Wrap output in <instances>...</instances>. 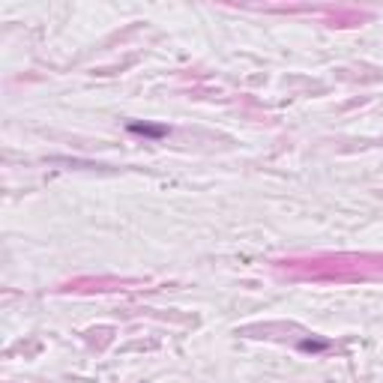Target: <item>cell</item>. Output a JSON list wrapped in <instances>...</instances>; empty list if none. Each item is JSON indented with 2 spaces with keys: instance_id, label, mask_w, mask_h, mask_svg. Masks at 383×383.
Masks as SVG:
<instances>
[{
  "instance_id": "cell-1",
  "label": "cell",
  "mask_w": 383,
  "mask_h": 383,
  "mask_svg": "<svg viewBox=\"0 0 383 383\" xmlns=\"http://www.w3.org/2000/svg\"><path fill=\"white\" fill-rule=\"evenodd\" d=\"M132 132H141V135H165L162 126H141V123H132Z\"/></svg>"
}]
</instances>
